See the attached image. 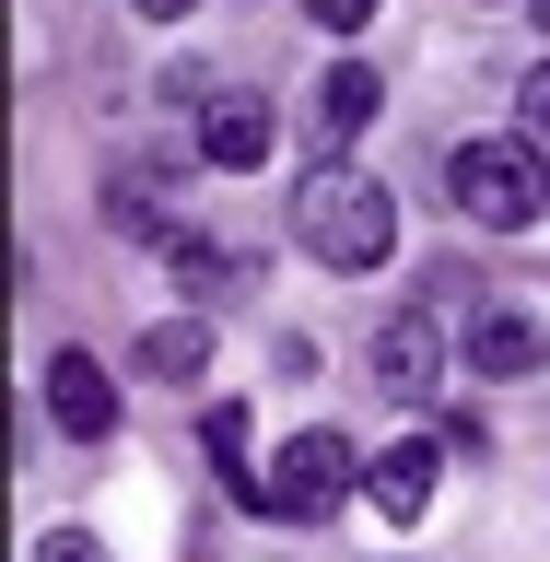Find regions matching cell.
Masks as SVG:
<instances>
[{"label":"cell","mask_w":550,"mask_h":562,"mask_svg":"<svg viewBox=\"0 0 550 562\" xmlns=\"http://www.w3.org/2000/svg\"><path fill=\"white\" fill-rule=\"evenodd\" d=\"M305 12H316L328 35H363V24H375V0H305Z\"/></svg>","instance_id":"5bb4252c"},{"label":"cell","mask_w":550,"mask_h":562,"mask_svg":"<svg viewBox=\"0 0 550 562\" xmlns=\"http://www.w3.org/2000/svg\"><path fill=\"white\" fill-rule=\"evenodd\" d=\"M200 363H211V328H200V316H165V328H141V375H153V386H188Z\"/></svg>","instance_id":"30bf717a"},{"label":"cell","mask_w":550,"mask_h":562,"mask_svg":"<svg viewBox=\"0 0 550 562\" xmlns=\"http://www.w3.org/2000/svg\"><path fill=\"white\" fill-rule=\"evenodd\" d=\"M446 188H457V211H469V223H492V235H527V223H539L550 211V165H539V140H469V153H457L446 165Z\"/></svg>","instance_id":"7a4b0ae2"},{"label":"cell","mask_w":550,"mask_h":562,"mask_svg":"<svg viewBox=\"0 0 550 562\" xmlns=\"http://www.w3.org/2000/svg\"><path fill=\"white\" fill-rule=\"evenodd\" d=\"M188 12H200V0H141V24H188Z\"/></svg>","instance_id":"9a60e30c"},{"label":"cell","mask_w":550,"mask_h":562,"mask_svg":"<svg viewBox=\"0 0 550 562\" xmlns=\"http://www.w3.org/2000/svg\"><path fill=\"white\" fill-rule=\"evenodd\" d=\"M165 258H176V281H188L200 305H223V293H235V281H246V246H211V235H176Z\"/></svg>","instance_id":"8fae6325"},{"label":"cell","mask_w":550,"mask_h":562,"mask_svg":"<svg viewBox=\"0 0 550 562\" xmlns=\"http://www.w3.org/2000/svg\"><path fill=\"white\" fill-rule=\"evenodd\" d=\"M527 12H539V35H550V0H527Z\"/></svg>","instance_id":"2e32d148"},{"label":"cell","mask_w":550,"mask_h":562,"mask_svg":"<svg viewBox=\"0 0 550 562\" xmlns=\"http://www.w3.org/2000/svg\"><path fill=\"white\" fill-rule=\"evenodd\" d=\"M24 562H105V539H94V527H47Z\"/></svg>","instance_id":"7c38bea8"},{"label":"cell","mask_w":550,"mask_h":562,"mask_svg":"<svg viewBox=\"0 0 550 562\" xmlns=\"http://www.w3.org/2000/svg\"><path fill=\"white\" fill-rule=\"evenodd\" d=\"M200 153H211L223 176L270 165V105H258V94H211V105H200Z\"/></svg>","instance_id":"9c48e42d"},{"label":"cell","mask_w":550,"mask_h":562,"mask_svg":"<svg viewBox=\"0 0 550 562\" xmlns=\"http://www.w3.org/2000/svg\"><path fill=\"white\" fill-rule=\"evenodd\" d=\"M550 363V328L527 305H492V316H469V375H492V386H516V375H539Z\"/></svg>","instance_id":"52a82bcc"},{"label":"cell","mask_w":550,"mask_h":562,"mask_svg":"<svg viewBox=\"0 0 550 562\" xmlns=\"http://www.w3.org/2000/svg\"><path fill=\"white\" fill-rule=\"evenodd\" d=\"M351 469H363V457H351V434L340 422H316V434H293V446L270 457V481H258V516H328V504H340L351 492Z\"/></svg>","instance_id":"3957f363"},{"label":"cell","mask_w":550,"mask_h":562,"mask_svg":"<svg viewBox=\"0 0 550 562\" xmlns=\"http://www.w3.org/2000/svg\"><path fill=\"white\" fill-rule=\"evenodd\" d=\"M375 386L386 398H434V386H446V328H434L422 305L375 328Z\"/></svg>","instance_id":"8992f818"},{"label":"cell","mask_w":550,"mask_h":562,"mask_svg":"<svg viewBox=\"0 0 550 562\" xmlns=\"http://www.w3.org/2000/svg\"><path fill=\"white\" fill-rule=\"evenodd\" d=\"M293 235H305V258H328V270H386V258H399V200H386L363 165L316 153V176L293 188Z\"/></svg>","instance_id":"6da1fadb"},{"label":"cell","mask_w":550,"mask_h":562,"mask_svg":"<svg viewBox=\"0 0 550 562\" xmlns=\"http://www.w3.org/2000/svg\"><path fill=\"white\" fill-rule=\"evenodd\" d=\"M516 117H527V140H550V59L516 82Z\"/></svg>","instance_id":"4fadbf2b"},{"label":"cell","mask_w":550,"mask_h":562,"mask_svg":"<svg viewBox=\"0 0 550 562\" xmlns=\"http://www.w3.org/2000/svg\"><path fill=\"white\" fill-rule=\"evenodd\" d=\"M434 492H446V446H434V434H399L386 457H363V504H375V516L422 527V516H434Z\"/></svg>","instance_id":"277c9868"},{"label":"cell","mask_w":550,"mask_h":562,"mask_svg":"<svg viewBox=\"0 0 550 562\" xmlns=\"http://www.w3.org/2000/svg\"><path fill=\"white\" fill-rule=\"evenodd\" d=\"M47 422H59L70 446H105L117 434V375H105L94 351H47Z\"/></svg>","instance_id":"5b68a950"},{"label":"cell","mask_w":550,"mask_h":562,"mask_svg":"<svg viewBox=\"0 0 550 562\" xmlns=\"http://www.w3.org/2000/svg\"><path fill=\"white\" fill-rule=\"evenodd\" d=\"M375 94H386V82H375V70H363V59H328V82H316V153H351V140H363V130H375Z\"/></svg>","instance_id":"ba28073f"}]
</instances>
